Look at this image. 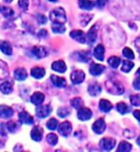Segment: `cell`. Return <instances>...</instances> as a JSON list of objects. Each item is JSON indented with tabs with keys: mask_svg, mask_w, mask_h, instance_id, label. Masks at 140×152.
Returning a JSON list of instances; mask_svg holds the SVG:
<instances>
[{
	"mask_svg": "<svg viewBox=\"0 0 140 152\" xmlns=\"http://www.w3.org/2000/svg\"><path fill=\"white\" fill-rule=\"evenodd\" d=\"M73 58H75L78 61H81V62H88L90 60V56L88 52H76V53L73 54Z\"/></svg>",
	"mask_w": 140,
	"mask_h": 152,
	"instance_id": "cell-19",
	"label": "cell"
},
{
	"mask_svg": "<svg viewBox=\"0 0 140 152\" xmlns=\"http://www.w3.org/2000/svg\"><path fill=\"white\" fill-rule=\"evenodd\" d=\"M133 66H134L133 62L130 61V60H124V61L122 62L121 70L123 71V72H125V73H129L133 68Z\"/></svg>",
	"mask_w": 140,
	"mask_h": 152,
	"instance_id": "cell-33",
	"label": "cell"
},
{
	"mask_svg": "<svg viewBox=\"0 0 140 152\" xmlns=\"http://www.w3.org/2000/svg\"><path fill=\"white\" fill-rule=\"evenodd\" d=\"M120 62H121L120 58H118V56H112L108 59V63L110 64V66L112 68H117L118 66H119Z\"/></svg>",
	"mask_w": 140,
	"mask_h": 152,
	"instance_id": "cell-32",
	"label": "cell"
},
{
	"mask_svg": "<svg viewBox=\"0 0 140 152\" xmlns=\"http://www.w3.org/2000/svg\"><path fill=\"white\" fill-rule=\"evenodd\" d=\"M0 50L3 54L7 56H11L12 54V48L11 44L5 40H0Z\"/></svg>",
	"mask_w": 140,
	"mask_h": 152,
	"instance_id": "cell-17",
	"label": "cell"
},
{
	"mask_svg": "<svg viewBox=\"0 0 140 152\" xmlns=\"http://www.w3.org/2000/svg\"><path fill=\"white\" fill-rule=\"evenodd\" d=\"M18 5L20 6V8L22 9V10L27 11L29 7V0H19Z\"/></svg>",
	"mask_w": 140,
	"mask_h": 152,
	"instance_id": "cell-41",
	"label": "cell"
},
{
	"mask_svg": "<svg viewBox=\"0 0 140 152\" xmlns=\"http://www.w3.org/2000/svg\"><path fill=\"white\" fill-rule=\"evenodd\" d=\"M94 58L99 60V61H103L104 60V56H105V48L104 46L99 44L94 48Z\"/></svg>",
	"mask_w": 140,
	"mask_h": 152,
	"instance_id": "cell-14",
	"label": "cell"
},
{
	"mask_svg": "<svg viewBox=\"0 0 140 152\" xmlns=\"http://www.w3.org/2000/svg\"><path fill=\"white\" fill-rule=\"evenodd\" d=\"M52 110V108L47 104V105H44V106L37 107L36 109V113L38 118H46V117H48L51 114Z\"/></svg>",
	"mask_w": 140,
	"mask_h": 152,
	"instance_id": "cell-7",
	"label": "cell"
},
{
	"mask_svg": "<svg viewBox=\"0 0 140 152\" xmlns=\"http://www.w3.org/2000/svg\"><path fill=\"white\" fill-rule=\"evenodd\" d=\"M131 150H132V145L126 141H122L118 145L116 152H130Z\"/></svg>",
	"mask_w": 140,
	"mask_h": 152,
	"instance_id": "cell-28",
	"label": "cell"
},
{
	"mask_svg": "<svg viewBox=\"0 0 140 152\" xmlns=\"http://www.w3.org/2000/svg\"><path fill=\"white\" fill-rule=\"evenodd\" d=\"M91 128L96 134H102L106 129V124H105L103 119H98L97 121H95V123L93 124Z\"/></svg>",
	"mask_w": 140,
	"mask_h": 152,
	"instance_id": "cell-9",
	"label": "cell"
},
{
	"mask_svg": "<svg viewBox=\"0 0 140 152\" xmlns=\"http://www.w3.org/2000/svg\"><path fill=\"white\" fill-rule=\"evenodd\" d=\"M105 70V66L101 64H97V63H93L90 67V73L91 75L93 76H99L104 72Z\"/></svg>",
	"mask_w": 140,
	"mask_h": 152,
	"instance_id": "cell-13",
	"label": "cell"
},
{
	"mask_svg": "<svg viewBox=\"0 0 140 152\" xmlns=\"http://www.w3.org/2000/svg\"><path fill=\"white\" fill-rule=\"evenodd\" d=\"M27 71L24 68H17L15 71V77L17 80H25L27 79Z\"/></svg>",
	"mask_w": 140,
	"mask_h": 152,
	"instance_id": "cell-26",
	"label": "cell"
},
{
	"mask_svg": "<svg viewBox=\"0 0 140 152\" xmlns=\"http://www.w3.org/2000/svg\"><path fill=\"white\" fill-rule=\"evenodd\" d=\"M78 5L82 10L90 11L94 7V3L91 0H78Z\"/></svg>",
	"mask_w": 140,
	"mask_h": 152,
	"instance_id": "cell-23",
	"label": "cell"
},
{
	"mask_svg": "<svg viewBox=\"0 0 140 152\" xmlns=\"http://www.w3.org/2000/svg\"><path fill=\"white\" fill-rule=\"evenodd\" d=\"M52 32L56 34H63L65 32V30H66L63 24H52Z\"/></svg>",
	"mask_w": 140,
	"mask_h": 152,
	"instance_id": "cell-34",
	"label": "cell"
},
{
	"mask_svg": "<svg viewBox=\"0 0 140 152\" xmlns=\"http://www.w3.org/2000/svg\"><path fill=\"white\" fill-rule=\"evenodd\" d=\"M116 110L119 112L120 114L125 115L130 111V107L127 105L125 102H118L116 104Z\"/></svg>",
	"mask_w": 140,
	"mask_h": 152,
	"instance_id": "cell-31",
	"label": "cell"
},
{
	"mask_svg": "<svg viewBox=\"0 0 140 152\" xmlns=\"http://www.w3.org/2000/svg\"><path fill=\"white\" fill-rule=\"evenodd\" d=\"M4 1H6V2H9V3H10V2L12 1V0H4Z\"/></svg>",
	"mask_w": 140,
	"mask_h": 152,
	"instance_id": "cell-50",
	"label": "cell"
},
{
	"mask_svg": "<svg viewBox=\"0 0 140 152\" xmlns=\"http://www.w3.org/2000/svg\"><path fill=\"white\" fill-rule=\"evenodd\" d=\"M0 12H1L5 17H7V18H11V17L15 16V12L10 7L0 6Z\"/></svg>",
	"mask_w": 140,
	"mask_h": 152,
	"instance_id": "cell-27",
	"label": "cell"
},
{
	"mask_svg": "<svg viewBox=\"0 0 140 152\" xmlns=\"http://www.w3.org/2000/svg\"><path fill=\"white\" fill-rule=\"evenodd\" d=\"M58 132L63 137H68L72 132V124L69 121H64L58 127Z\"/></svg>",
	"mask_w": 140,
	"mask_h": 152,
	"instance_id": "cell-8",
	"label": "cell"
},
{
	"mask_svg": "<svg viewBox=\"0 0 140 152\" xmlns=\"http://www.w3.org/2000/svg\"><path fill=\"white\" fill-rule=\"evenodd\" d=\"M12 115H14V110H12L10 106L4 105V104L0 105V116H1L2 118L8 119V118H11Z\"/></svg>",
	"mask_w": 140,
	"mask_h": 152,
	"instance_id": "cell-16",
	"label": "cell"
},
{
	"mask_svg": "<svg viewBox=\"0 0 140 152\" xmlns=\"http://www.w3.org/2000/svg\"><path fill=\"white\" fill-rule=\"evenodd\" d=\"M47 127L49 128L50 130H55L56 128L58 127V121L56 119H51L47 121Z\"/></svg>",
	"mask_w": 140,
	"mask_h": 152,
	"instance_id": "cell-37",
	"label": "cell"
},
{
	"mask_svg": "<svg viewBox=\"0 0 140 152\" xmlns=\"http://www.w3.org/2000/svg\"><path fill=\"white\" fill-rule=\"evenodd\" d=\"M7 128H8L9 131H11V132L15 131V129L17 128L16 123H15V121H9V123L7 124Z\"/></svg>",
	"mask_w": 140,
	"mask_h": 152,
	"instance_id": "cell-42",
	"label": "cell"
},
{
	"mask_svg": "<svg viewBox=\"0 0 140 152\" xmlns=\"http://www.w3.org/2000/svg\"><path fill=\"white\" fill-rule=\"evenodd\" d=\"M96 37H97V29H96V26H93L87 34V41L90 45H91L96 40Z\"/></svg>",
	"mask_w": 140,
	"mask_h": 152,
	"instance_id": "cell-15",
	"label": "cell"
},
{
	"mask_svg": "<svg viewBox=\"0 0 140 152\" xmlns=\"http://www.w3.org/2000/svg\"><path fill=\"white\" fill-rule=\"evenodd\" d=\"M135 74H136V76H137L138 77H140V68H139L138 70L136 71V73H135Z\"/></svg>",
	"mask_w": 140,
	"mask_h": 152,
	"instance_id": "cell-48",
	"label": "cell"
},
{
	"mask_svg": "<svg viewBox=\"0 0 140 152\" xmlns=\"http://www.w3.org/2000/svg\"><path fill=\"white\" fill-rule=\"evenodd\" d=\"M133 116H134V118L140 121V110H135L133 112Z\"/></svg>",
	"mask_w": 140,
	"mask_h": 152,
	"instance_id": "cell-47",
	"label": "cell"
},
{
	"mask_svg": "<svg viewBox=\"0 0 140 152\" xmlns=\"http://www.w3.org/2000/svg\"><path fill=\"white\" fill-rule=\"evenodd\" d=\"M48 36V32L46 31V30H40L39 31V33H38V37H46Z\"/></svg>",
	"mask_w": 140,
	"mask_h": 152,
	"instance_id": "cell-45",
	"label": "cell"
},
{
	"mask_svg": "<svg viewBox=\"0 0 140 152\" xmlns=\"http://www.w3.org/2000/svg\"><path fill=\"white\" fill-rule=\"evenodd\" d=\"M122 54H123V56H125V58H129V59H133L134 58V54L132 49L128 48V47H126V48L123 49V51H122Z\"/></svg>",
	"mask_w": 140,
	"mask_h": 152,
	"instance_id": "cell-39",
	"label": "cell"
},
{
	"mask_svg": "<svg viewBox=\"0 0 140 152\" xmlns=\"http://www.w3.org/2000/svg\"><path fill=\"white\" fill-rule=\"evenodd\" d=\"M32 53L36 58H43L48 55V51L43 46H36L33 48Z\"/></svg>",
	"mask_w": 140,
	"mask_h": 152,
	"instance_id": "cell-10",
	"label": "cell"
},
{
	"mask_svg": "<svg viewBox=\"0 0 140 152\" xmlns=\"http://www.w3.org/2000/svg\"><path fill=\"white\" fill-rule=\"evenodd\" d=\"M51 80L52 81V83H54V85L58 88H64L65 86L67 85V81L64 77H61L58 76H55V75H52Z\"/></svg>",
	"mask_w": 140,
	"mask_h": 152,
	"instance_id": "cell-12",
	"label": "cell"
},
{
	"mask_svg": "<svg viewBox=\"0 0 140 152\" xmlns=\"http://www.w3.org/2000/svg\"><path fill=\"white\" fill-rule=\"evenodd\" d=\"M70 36H71V37L73 38L74 40H76L80 43H85L87 41V36L85 34L84 32L80 31V30H74V31H72L70 33Z\"/></svg>",
	"mask_w": 140,
	"mask_h": 152,
	"instance_id": "cell-6",
	"label": "cell"
},
{
	"mask_svg": "<svg viewBox=\"0 0 140 152\" xmlns=\"http://www.w3.org/2000/svg\"><path fill=\"white\" fill-rule=\"evenodd\" d=\"M130 102L133 106H140V94L133 95L130 97Z\"/></svg>",
	"mask_w": 140,
	"mask_h": 152,
	"instance_id": "cell-38",
	"label": "cell"
},
{
	"mask_svg": "<svg viewBox=\"0 0 140 152\" xmlns=\"http://www.w3.org/2000/svg\"><path fill=\"white\" fill-rule=\"evenodd\" d=\"M47 142H49L51 145H55L56 144H57V142H58V138H57V136L55 135V134L50 133L49 135L47 136Z\"/></svg>",
	"mask_w": 140,
	"mask_h": 152,
	"instance_id": "cell-36",
	"label": "cell"
},
{
	"mask_svg": "<svg viewBox=\"0 0 140 152\" xmlns=\"http://www.w3.org/2000/svg\"><path fill=\"white\" fill-rule=\"evenodd\" d=\"M50 19L54 24H64L67 21L66 12L63 8H56L50 12Z\"/></svg>",
	"mask_w": 140,
	"mask_h": 152,
	"instance_id": "cell-1",
	"label": "cell"
},
{
	"mask_svg": "<svg viewBox=\"0 0 140 152\" xmlns=\"http://www.w3.org/2000/svg\"><path fill=\"white\" fill-rule=\"evenodd\" d=\"M112 104L109 101H107V99H103L99 102V109L101 111L108 113L112 110Z\"/></svg>",
	"mask_w": 140,
	"mask_h": 152,
	"instance_id": "cell-24",
	"label": "cell"
},
{
	"mask_svg": "<svg viewBox=\"0 0 140 152\" xmlns=\"http://www.w3.org/2000/svg\"><path fill=\"white\" fill-rule=\"evenodd\" d=\"M93 116V112L91 109L87 107H81L80 109H78L77 112V118L80 121H88Z\"/></svg>",
	"mask_w": 140,
	"mask_h": 152,
	"instance_id": "cell-5",
	"label": "cell"
},
{
	"mask_svg": "<svg viewBox=\"0 0 140 152\" xmlns=\"http://www.w3.org/2000/svg\"><path fill=\"white\" fill-rule=\"evenodd\" d=\"M56 152H62V151H60V150H57V151H56Z\"/></svg>",
	"mask_w": 140,
	"mask_h": 152,
	"instance_id": "cell-52",
	"label": "cell"
},
{
	"mask_svg": "<svg viewBox=\"0 0 140 152\" xmlns=\"http://www.w3.org/2000/svg\"><path fill=\"white\" fill-rule=\"evenodd\" d=\"M85 80V73L82 70H75L72 73L71 80L73 84H79Z\"/></svg>",
	"mask_w": 140,
	"mask_h": 152,
	"instance_id": "cell-4",
	"label": "cell"
},
{
	"mask_svg": "<svg viewBox=\"0 0 140 152\" xmlns=\"http://www.w3.org/2000/svg\"><path fill=\"white\" fill-rule=\"evenodd\" d=\"M88 92L90 93L91 96H97L101 92V87L97 83L91 84L88 87Z\"/></svg>",
	"mask_w": 140,
	"mask_h": 152,
	"instance_id": "cell-29",
	"label": "cell"
},
{
	"mask_svg": "<svg viewBox=\"0 0 140 152\" xmlns=\"http://www.w3.org/2000/svg\"><path fill=\"white\" fill-rule=\"evenodd\" d=\"M36 18H37L38 22L40 23V24H46L47 23V17L44 15L37 14L36 15Z\"/></svg>",
	"mask_w": 140,
	"mask_h": 152,
	"instance_id": "cell-43",
	"label": "cell"
},
{
	"mask_svg": "<svg viewBox=\"0 0 140 152\" xmlns=\"http://www.w3.org/2000/svg\"><path fill=\"white\" fill-rule=\"evenodd\" d=\"M19 121L22 124H33V117L30 116L28 112H26V111L21 112L20 114H19Z\"/></svg>",
	"mask_w": 140,
	"mask_h": 152,
	"instance_id": "cell-18",
	"label": "cell"
},
{
	"mask_svg": "<svg viewBox=\"0 0 140 152\" xmlns=\"http://www.w3.org/2000/svg\"><path fill=\"white\" fill-rule=\"evenodd\" d=\"M52 69L55 72L58 73H64L67 70V65L63 60H56L52 64Z\"/></svg>",
	"mask_w": 140,
	"mask_h": 152,
	"instance_id": "cell-11",
	"label": "cell"
},
{
	"mask_svg": "<svg viewBox=\"0 0 140 152\" xmlns=\"http://www.w3.org/2000/svg\"><path fill=\"white\" fill-rule=\"evenodd\" d=\"M49 1H51V2H56L57 0H49Z\"/></svg>",
	"mask_w": 140,
	"mask_h": 152,
	"instance_id": "cell-51",
	"label": "cell"
},
{
	"mask_svg": "<svg viewBox=\"0 0 140 152\" xmlns=\"http://www.w3.org/2000/svg\"><path fill=\"white\" fill-rule=\"evenodd\" d=\"M57 114L60 118H66V117H68L70 114H71V111L66 107H61L57 110Z\"/></svg>",
	"mask_w": 140,
	"mask_h": 152,
	"instance_id": "cell-40",
	"label": "cell"
},
{
	"mask_svg": "<svg viewBox=\"0 0 140 152\" xmlns=\"http://www.w3.org/2000/svg\"><path fill=\"white\" fill-rule=\"evenodd\" d=\"M9 77V68L6 62L0 59V80H4Z\"/></svg>",
	"mask_w": 140,
	"mask_h": 152,
	"instance_id": "cell-25",
	"label": "cell"
},
{
	"mask_svg": "<svg viewBox=\"0 0 140 152\" xmlns=\"http://www.w3.org/2000/svg\"><path fill=\"white\" fill-rule=\"evenodd\" d=\"M45 96L44 94H42L40 92H36L32 97H30V102L36 105H40V104L44 102Z\"/></svg>",
	"mask_w": 140,
	"mask_h": 152,
	"instance_id": "cell-20",
	"label": "cell"
},
{
	"mask_svg": "<svg viewBox=\"0 0 140 152\" xmlns=\"http://www.w3.org/2000/svg\"><path fill=\"white\" fill-rule=\"evenodd\" d=\"M108 0H97V2H96V4H97V6L99 8H102L105 6V4L107 3Z\"/></svg>",
	"mask_w": 140,
	"mask_h": 152,
	"instance_id": "cell-46",
	"label": "cell"
},
{
	"mask_svg": "<svg viewBox=\"0 0 140 152\" xmlns=\"http://www.w3.org/2000/svg\"><path fill=\"white\" fill-rule=\"evenodd\" d=\"M43 136V130L40 127H34L33 128L32 132H30V137L33 141H36V142H40L41 139Z\"/></svg>",
	"mask_w": 140,
	"mask_h": 152,
	"instance_id": "cell-21",
	"label": "cell"
},
{
	"mask_svg": "<svg viewBox=\"0 0 140 152\" xmlns=\"http://www.w3.org/2000/svg\"><path fill=\"white\" fill-rule=\"evenodd\" d=\"M45 74H46L45 69L42 67H33L32 69V71H30V75L38 80L42 79V77L45 76Z\"/></svg>",
	"mask_w": 140,
	"mask_h": 152,
	"instance_id": "cell-22",
	"label": "cell"
},
{
	"mask_svg": "<svg viewBox=\"0 0 140 152\" xmlns=\"http://www.w3.org/2000/svg\"><path fill=\"white\" fill-rule=\"evenodd\" d=\"M0 91L4 94H10L12 91V84L11 81H5L0 85Z\"/></svg>",
	"mask_w": 140,
	"mask_h": 152,
	"instance_id": "cell-30",
	"label": "cell"
},
{
	"mask_svg": "<svg viewBox=\"0 0 140 152\" xmlns=\"http://www.w3.org/2000/svg\"><path fill=\"white\" fill-rule=\"evenodd\" d=\"M137 144L139 145V146H140V136L138 137V139H137Z\"/></svg>",
	"mask_w": 140,
	"mask_h": 152,
	"instance_id": "cell-49",
	"label": "cell"
},
{
	"mask_svg": "<svg viewBox=\"0 0 140 152\" xmlns=\"http://www.w3.org/2000/svg\"><path fill=\"white\" fill-rule=\"evenodd\" d=\"M133 86L135 90H138L140 91V77H137V79H135L133 82Z\"/></svg>",
	"mask_w": 140,
	"mask_h": 152,
	"instance_id": "cell-44",
	"label": "cell"
},
{
	"mask_svg": "<svg viewBox=\"0 0 140 152\" xmlns=\"http://www.w3.org/2000/svg\"><path fill=\"white\" fill-rule=\"evenodd\" d=\"M115 144L116 141L112 138H103L99 142L100 147L105 151H111L115 146Z\"/></svg>",
	"mask_w": 140,
	"mask_h": 152,
	"instance_id": "cell-3",
	"label": "cell"
},
{
	"mask_svg": "<svg viewBox=\"0 0 140 152\" xmlns=\"http://www.w3.org/2000/svg\"><path fill=\"white\" fill-rule=\"evenodd\" d=\"M71 105L74 108H76V109H80L83 105V101L82 99L80 98H74L71 101Z\"/></svg>",
	"mask_w": 140,
	"mask_h": 152,
	"instance_id": "cell-35",
	"label": "cell"
},
{
	"mask_svg": "<svg viewBox=\"0 0 140 152\" xmlns=\"http://www.w3.org/2000/svg\"><path fill=\"white\" fill-rule=\"evenodd\" d=\"M107 90L113 95H121L124 92V87L119 81L117 80H109L106 82Z\"/></svg>",
	"mask_w": 140,
	"mask_h": 152,
	"instance_id": "cell-2",
	"label": "cell"
}]
</instances>
